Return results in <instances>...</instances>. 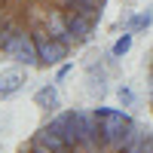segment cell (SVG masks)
<instances>
[{"label": "cell", "instance_id": "6da1fadb", "mask_svg": "<svg viewBox=\"0 0 153 153\" xmlns=\"http://www.w3.org/2000/svg\"><path fill=\"white\" fill-rule=\"evenodd\" d=\"M104 6L107 0H0V58L55 68L92 40Z\"/></svg>", "mask_w": 153, "mask_h": 153}, {"label": "cell", "instance_id": "7a4b0ae2", "mask_svg": "<svg viewBox=\"0 0 153 153\" xmlns=\"http://www.w3.org/2000/svg\"><path fill=\"white\" fill-rule=\"evenodd\" d=\"M16 153H153V132L113 107H74L46 120Z\"/></svg>", "mask_w": 153, "mask_h": 153}, {"label": "cell", "instance_id": "3957f363", "mask_svg": "<svg viewBox=\"0 0 153 153\" xmlns=\"http://www.w3.org/2000/svg\"><path fill=\"white\" fill-rule=\"evenodd\" d=\"M22 86H25V71H22V68H9V71H3V74H0V101L19 95Z\"/></svg>", "mask_w": 153, "mask_h": 153}, {"label": "cell", "instance_id": "277c9868", "mask_svg": "<svg viewBox=\"0 0 153 153\" xmlns=\"http://www.w3.org/2000/svg\"><path fill=\"white\" fill-rule=\"evenodd\" d=\"M34 104L40 107L43 113H55L58 110V89L52 83L43 86V89H37V92H34Z\"/></svg>", "mask_w": 153, "mask_h": 153}, {"label": "cell", "instance_id": "5b68a950", "mask_svg": "<svg viewBox=\"0 0 153 153\" xmlns=\"http://www.w3.org/2000/svg\"><path fill=\"white\" fill-rule=\"evenodd\" d=\"M150 22H153V12H138V16H129L126 31H129V34H141L144 28H150Z\"/></svg>", "mask_w": 153, "mask_h": 153}, {"label": "cell", "instance_id": "8992f818", "mask_svg": "<svg viewBox=\"0 0 153 153\" xmlns=\"http://www.w3.org/2000/svg\"><path fill=\"white\" fill-rule=\"evenodd\" d=\"M117 101H120L123 110L135 107V95H132V89H129V86H120V89H117Z\"/></svg>", "mask_w": 153, "mask_h": 153}, {"label": "cell", "instance_id": "52a82bcc", "mask_svg": "<svg viewBox=\"0 0 153 153\" xmlns=\"http://www.w3.org/2000/svg\"><path fill=\"white\" fill-rule=\"evenodd\" d=\"M132 37H135V34H129V31H126V34L120 37V40L113 43V49H110V52H113V55H126V52L132 49Z\"/></svg>", "mask_w": 153, "mask_h": 153}, {"label": "cell", "instance_id": "ba28073f", "mask_svg": "<svg viewBox=\"0 0 153 153\" xmlns=\"http://www.w3.org/2000/svg\"><path fill=\"white\" fill-rule=\"evenodd\" d=\"M147 101H150V113H153V46L147 55Z\"/></svg>", "mask_w": 153, "mask_h": 153}]
</instances>
